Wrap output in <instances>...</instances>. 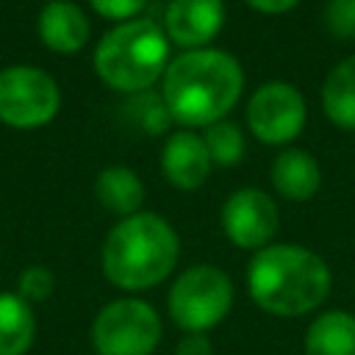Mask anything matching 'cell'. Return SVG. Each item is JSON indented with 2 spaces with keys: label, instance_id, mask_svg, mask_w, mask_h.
Listing matches in <instances>:
<instances>
[{
  "label": "cell",
  "instance_id": "1",
  "mask_svg": "<svg viewBox=\"0 0 355 355\" xmlns=\"http://www.w3.org/2000/svg\"><path fill=\"white\" fill-rule=\"evenodd\" d=\"M244 89L241 64L225 50H183L164 69V103L175 122L211 128L239 103Z\"/></svg>",
  "mask_w": 355,
  "mask_h": 355
},
{
  "label": "cell",
  "instance_id": "2",
  "mask_svg": "<svg viewBox=\"0 0 355 355\" xmlns=\"http://www.w3.org/2000/svg\"><path fill=\"white\" fill-rule=\"evenodd\" d=\"M327 263L300 244H269L247 266L252 302L272 316H305L330 294Z\"/></svg>",
  "mask_w": 355,
  "mask_h": 355
},
{
  "label": "cell",
  "instance_id": "3",
  "mask_svg": "<svg viewBox=\"0 0 355 355\" xmlns=\"http://www.w3.org/2000/svg\"><path fill=\"white\" fill-rule=\"evenodd\" d=\"M180 255L175 227L158 216L139 211L111 227L103 241L100 263L111 286L122 291H144L164 283Z\"/></svg>",
  "mask_w": 355,
  "mask_h": 355
},
{
  "label": "cell",
  "instance_id": "4",
  "mask_svg": "<svg viewBox=\"0 0 355 355\" xmlns=\"http://www.w3.org/2000/svg\"><path fill=\"white\" fill-rule=\"evenodd\" d=\"M169 64V39L153 19H128L114 25L94 50V72L116 92L150 89Z\"/></svg>",
  "mask_w": 355,
  "mask_h": 355
},
{
  "label": "cell",
  "instance_id": "5",
  "mask_svg": "<svg viewBox=\"0 0 355 355\" xmlns=\"http://www.w3.org/2000/svg\"><path fill=\"white\" fill-rule=\"evenodd\" d=\"M172 322L186 333H208L216 327L233 305L230 277L211 263L189 266L178 275L166 297Z\"/></svg>",
  "mask_w": 355,
  "mask_h": 355
},
{
  "label": "cell",
  "instance_id": "6",
  "mask_svg": "<svg viewBox=\"0 0 355 355\" xmlns=\"http://www.w3.org/2000/svg\"><path fill=\"white\" fill-rule=\"evenodd\" d=\"M161 341L158 311L136 297L103 305L92 322L94 355H153Z\"/></svg>",
  "mask_w": 355,
  "mask_h": 355
},
{
  "label": "cell",
  "instance_id": "7",
  "mask_svg": "<svg viewBox=\"0 0 355 355\" xmlns=\"http://www.w3.org/2000/svg\"><path fill=\"white\" fill-rule=\"evenodd\" d=\"M61 108L58 83L39 67L17 64L0 72V122L28 130L47 125Z\"/></svg>",
  "mask_w": 355,
  "mask_h": 355
},
{
  "label": "cell",
  "instance_id": "8",
  "mask_svg": "<svg viewBox=\"0 0 355 355\" xmlns=\"http://www.w3.org/2000/svg\"><path fill=\"white\" fill-rule=\"evenodd\" d=\"M305 97L286 80L261 83L247 103V128L263 144H288L305 128Z\"/></svg>",
  "mask_w": 355,
  "mask_h": 355
},
{
  "label": "cell",
  "instance_id": "9",
  "mask_svg": "<svg viewBox=\"0 0 355 355\" xmlns=\"http://www.w3.org/2000/svg\"><path fill=\"white\" fill-rule=\"evenodd\" d=\"M222 230L241 250H263L277 233V205L261 189H239L222 205Z\"/></svg>",
  "mask_w": 355,
  "mask_h": 355
},
{
  "label": "cell",
  "instance_id": "10",
  "mask_svg": "<svg viewBox=\"0 0 355 355\" xmlns=\"http://www.w3.org/2000/svg\"><path fill=\"white\" fill-rule=\"evenodd\" d=\"M225 25L222 0H169L166 3V39L183 50H202Z\"/></svg>",
  "mask_w": 355,
  "mask_h": 355
},
{
  "label": "cell",
  "instance_id": "11",
  "mask_svg": "<svg viewBox=\"0 0 355 355\" xmlns=\"http://www.w3.org/2000/svg\"><path fill=\"white\" fill-rule=\"evenodd\" d=\"M161 169L175 189H183V191L200 189L211 172V155L205 150L202 136L191 130L172 133L161 153Z\"/></svg>",
  "mask_w": 355,
  "mask_h": 355
},
{
  "label": "cell",
  "instance_id": "12",
  "mask_svg": "<svg viewBox=\"0 0 355 355\" xmlns=\"http://www.w3.org/2000/svg\"><path fill=\"white\" fill-rule=\"evenodd\" d=\"M89 19L69 0H50L39 14V36L53 53H78L89 42Z\"/></svg>",
  "mask_w": 355,
  "mask_h": 355
},
{
  "label": "cell",
  "instance_id": "13",
  "mask_svg": "<svg viewBox=\"0 0 355 355\" xmlns=\"http://www.w3.org/2000/svg\"><path fill=\"white\" fill-rule=\"evenodd\" d=\"M322 183V172L319 164L311 153L288 147L283 150L275 164H272V186L277 189L280 197L291 200V202H305L316 194Z\"/></svg>",
  "mask_w": 355,
  "mask_h": 355
},
{
  "label": "cell",
  "instance_id": "14",
  "mask_svg": "<svg viewBox=\"0 0 355 355\" xmlns=\"http://www.w3.org/2000/svg\"><path fill=\"white\" fill-rule=\"evenodd\" d=\"M305 355H355V316L347 311H324L305 330Z\"/></svg>",
  "mask_w": 355,
  "mask_h": 355
},
{
  "label": "cell",
  "instance_id": "15",
  "mask_svg": "<svg viewBox=\"0 0 355 355\" xmlns=\"http://www.w3.org/2000/svg\"><path fill=\"white\" fill-rule=\"evenodd\" d=\"M36 338V313L17 291H0V355H25Z\"/></svg>",
  "mask_w": 355,
  "mask_h": 355
},
{
  "label": "cell",
  "instance_id": "16",
  "mask_svg": "<svg viewBox=\"0 0 355 355\" xmlns=\"http://www.w3.org/2000/svg\"><path fill=\"white\" fill-rule=\"evenodd\" d=\"M94 194L103 208H108L111 214H116L122 219L139 214V208L144 202V186H141L139 175L128 166H105L97 175Z\"/></svg>",
  "mask_w": 355,
  "mask_h": 355
},
{
  "label": "cell",
  "instance_id": "17",
  "mask_svg": "<svg viewBox=\"0 0 355 355\" xmlns=\"http://www.w3.org/2000/svg\"><path fill=\"white\" fill-rule=\"evenodd\" d=\"M322 108L333 125L355 130V55L338 61L327 72L322 83Z\"/></svg>",
  "mask_w": 355,
  "mask_h": 355
},
{
  "label": "cell",
  "instance_id": "18",
  "mask_svg": "<svg viewBox=\"0 0 355 355\" xmlns=\"http://www.w3.org/2000/svg\"><path fill=\"white\" fill-rule=\"evenodd\" d=\"M205 150L211 155V164H219V166H233L244 158V133L236 122H216L211 128H205Z\"/></svg>",
  "mask_w": 355,
  "mask_h": 355
},
{
  "label": "cell",
  "instance_id": "19",
  "mask_svg": "<svg viewBox=\"0 0 355 355\" xmlns=\"http://www.w3.org/2000/svg\"><path fill=\"white\" fill-rule=\"evenodd\" d=\"M55 288V277L47 266H28L22 269L19 275V283H17V294L22 300H28L31 305L33 302H44Z\"/></svg>",
  "mask_w": 355,
  "mask_h": 355
},
{
  "label": "cell",
  "instance_id": "20",
  "mask_svg": "<svg viewBox=\"0 0 355 355\" xmlns=\"http://www.w3.org/2000/svg\"><path fill=\"white\" fill-rule=\"evenodd\" d=\"M324 22L330 33L341 39L355 36V0H330L324 8Z\"/></svg>",
  "mask_w": 355,
  "mask_h": 355
},
{
  "label": "cell",
  "instance_id": "21",
  "mask_svg": "<svg viewBox=\"0 0 355 355\" xmlns=\"http://www.w3.org/2000/svg\"><path fill=\"white\" fill-rule=\"evenodd\" d=\"M136 108H141L139 114H136V119H139V125L147 130V133H161V130H166L169 128V122H172V116H169V111H166V103L164 100H153V97H141V100H136Z\"/></svg>",
  "mask_w": 355,
  "mask_h": 355
},
{
  "label": "cell",
  "instance_id": "22",
  "mask_svg": "<svg viewBox=\"0 0 355 355\" xmlns=\"http://www.w3.org/2000/svg\"><path fill=\"white\" fill-rule=\"evenodd\" d=\"M92 8L105 17V19H114V22H128V19H136V14L147 6V0H89Z\"/></svg>",
  "mask_w": 355,
  "mask_h": 355
},
{
  "label": "cell",
  "instance_id": "23",
  "mask_svg": "<svg viewBox=\"0 0 355 355\" xmlns=\"http://www.w3.org/2000/svg\"><path fill=\"white\" fill-rule=\"evenodd\" d=\"M175 355H214V347H211L205 333H186L178 341Z\"/></svg>",
  "mask_w": 355,
  "mask_h": 355
},
{
  "label": "cell",
  "instance_id": "24",
  "mask_svg": "<svg viewBox=\"0 0 355 355\" xmlns=\"http://www.w3.org/2000/svg\"><path fill=\"white\" fill-rule=\"evenodd\" d=\"M250 8H255V11H261V14H286V11H291L300 0H244Z\"/></svg>",
  "mask_w": 355,
  "mask_h": 355
}]
</instances>
